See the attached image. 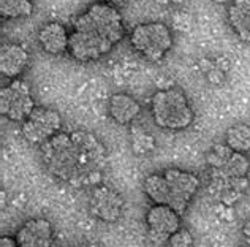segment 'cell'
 Wrapping results in <instances>:
<instances>
[{
	"mask_svg": "<svg viewBox=\"0 0 250 247\" xmlns=\"http://www.w3.org/2000/svg\"><path fill=\"white\" fill-rule=\"evenodd\" d=\"M209 166L208 192L220 205L233 206L249 190L250 160L223 143L214 144L206 154Z\"/></svg>",
	"mask_w": 250,
	"mask_h": 247,
	"instance_id": "3957f363",
	"label": "cell"
},
{
	"mask_svg": "<svg viewBox=\"0 0 250 247\" xmlns=\"http://www.w3.org/2000/svg\"><path fill=\"white\" fill-rule=\"evenodd\" d=\"M0 247H21L18 244L15 236H2L0 238Z\"/></svg>",
	"mask_w": 250,
	"mask_h": 247,
	"instance_id": "44dd1931",
	"label": "cell"
},
{
	"mask_svg": "<svg viewBox=\"0 0 250 247\" xmlns=\"http://www.w3.org/2000/svg\"><path fill=\"white\" fill-rule=\"evenodd\" d=\"M34 10L32 0H0V16L6 19H19L29 16Z\"/></svg>",
	"mask_w": 250,
	"mask_h": 247,
	"instance_id": "e0dca14e",
	"label": "cell"
},
{
	"mask_svg": "<svg viewBox=\"0 0 250 247\" xmlns=\"http://www.w3.org/2000/svg\"><path fill=\"white\" fill-rule=\"evenodd\" d=\"M124 35L125 25L121 11L100 0L73 21L68 53L78 62H94L106 56Z\"/></svg>",
	"mask_w": 250,
	"mask_h": 247,
	"instance_id": "7a4b0ae2",
	"label": "cell"
},
{
	"mask_svg": "<svg viewBox=\"0 0 250 247\" xmlns=\"http://www.w3.org/2000/svg\"><path fill=\"white\" fill-rule=\"evenodd\" d=\"M68 41H70V34L62 22L52 21L44 24L38 30V43H40L44 53L48 54L52 56L63 54L65 51H68Z\"/></svg>",
	"mask_w": 250,
	"mask_h": 247,
	"instance_id": "4fadbf2b",
	"label": "cell"
},
{
	"mask_svg": "<svg viewBox=\"0 0 250 247\" xmlns=\"http://www.w3.org/2000/svg\"><path fill=\"white\" fill-rule=\"evenodd\" d=\"M225 144L231 147L234 152H250V125L239 122L228 127L225 132Z\"/></svg>",
	"mask_w": 250,
	"mask_h": 247,
	"instance_id": "2e32d148",
	"label": "cell"
},
{
	"mask_svg": "<svg viewBox=\"0 0 250 247\" xmlns=\"http://www.w3.org/2000/svg\"><path fill=\"white\" fill-rule=\"evenodd\" d=\"M242 235H244L246 244L250 247V220H247V222L244 224V226H242Z\"/></svg>",
	"mask_w": 250,
	"mask_h": 247,
	"instance_id": "7402d4cb",
	"label": "cell"
},
{
	"mask_svg": "<svg viewBox=\"0 0 250 247\" xmlns=\"http://www.w3.org/2000/svg\"><path fill=\"white\" fill-rule=\"evenodd\" d=\"M212 2H215V3L222 5V3H227V2H229V0H212Z\"/></svg>",
	"mask_w": 250,
	"mask_h": 247,
	"instance_id": "d4e9b609",
	"label": "cell"
},
{
	"mask_svg": "<svg viewBox=\"0 0 250 247\" xmlns=\"http://www.w3.org/2000/svg\"><path fill=\"white\" fill-rule=\"evenodd\" d=\"M143 188L154 205L169 206L182 216L198 192L200 178L181 168H167L146 176Z\"/></svg>",
	"mask_w": 250,
	"mask_h": 247,
	"instance_id": "277c9868",
	"label": "cell"
},
{
	"mask_svg": "<svg viewBox=\"0 0 250 247\" xmlns=\"http://www.w3.org/2000/svg\"><path fill=\"white\" fill-rule=\"evenodd\" d=\"M130 44L144 59L159 62L173 48V34L163 22H143L130 32Z\"/></svg>",
	"mask_w": 250,
	"mask_h": 247,
	"instance_id": "8992f818",
	"label": "cell"
},
{
	"mask_svg": "<svg viewBox=\"0 0 250 247\" xmlns=\"http://www.w3.org/2000/svg\"><path fill=\"white\" fill-rule=\"evenodd\" d=\"M247 247H249V246H247Z\"/></svg>",
	"mask_w": 250,
	"mask_h": 247,
	"instance_id": "4316f807",
	"label": "cell"
},
{
	"mask_svg": "<svg viewBox=\"0 0 250 247\" xmlns=\"http://www.w3.org/2000/svg\"><path fill=\"white\" fill-rule=\"evenodd\" d=\"M227 19L239 40L250 43V0H231L227 10Z\"/></svg>",
	"mask_w": 250,
	"mask_h": 247,
	"instance_id": "9a60e30c",
	"label": "cell"
},
{
	"mask_svg": "<svg viewBox=\"0 0 250 247\" xmlns=\"http://www.w3.org/2000/svg\"><path fill=\"white\" fill-rule=\"evenodd\" d=\"M16 241L21 247H51L54 228L46 219H30L16 231Z\"/></svg>",
	"mask_w": 250,
	"mask_h": 247,
	"instance_id": "8fae6325",
	"label": "cell"
},
{
	"mask_svg": "<svg viewBox=\"0 0 250 247\" xmlns=\"http://www.w3.org/2000/svg\"><path fill=\"white\" fill-rule=\"evenodd\" d=\"M227 63V62H223ZM222 59L219 61H209V59H203L200 62V67L203 70V73L206 75L209 82L212 84H222L225 80V73L228 71V67H223Z\"/></svg>",
	"mask_w": 250,
	"mask_h": 247,
	"instance_id": "d6986e66",
	"label": "cell"
},
{
	"mask_svg": "<svg viewBox=\"0 0 250 247\" xmlns=\"http://www.w3.org/2000/svg\"><path fill=\"white\" fill-rule=\"evenodd\" d=\"M40 159L52 178L71 187H95L102 184L108 164V151L94 133L75 130L59 132L40 146Z\"/></svg>",
	"mask_w": 250,
	"mask_h": 247,
	"instance_id": "6da1fadb",
	"label": "cell"
},
{
	"mask_svg": "<svg viewBox=\"0 0 250 247\" xmlns=\"http://www.w3.org/2000/svg\"><path fill=\"white\" fill-rule=\"evenodd\" d=\"M29 65V53L18 43H5L0 48V71L5 78L18 80Z\"/></svg>",
	"mask_w": 250,
	"mask_h": 247,
	"instance_id": "7c38bea8",
	"label": "cell"
},
{
	"mask_svg": "<svg viewBox=\"0 0 250 247\" xmlns=\"http://www.w3.org/2000/svg\"><path fill=\"white\" fill-rule=\"evenodd\" d=\"M102 2H106V3H111V5H122L125 2H128V0H102Z\"/></svg>",
	"mask_w": 250,
	"mask_h": 247,
	"instance_id": "603a6c76",
	"label": "cell"
},
{
	"mask_svg": "<svg viewBox=\"0 0 250 247\" xmlns=\"http://www.w3.org/2000/svg\"><path fill=\"white\" fill-rule=\"evenodd\" d=\"M108 113L116 124L119 125H130L141 114V105L136 99L128 94H114L108 102Z\"/></svg>",
	"mask_w": 250,
	"mask_h": 247,
	"instance_id": "5bb4252c",
	"label": "cell"
},
{
	"mask_svg": "<svg viewBox=\"0 0 250 247\" xmlns=\"http://www.w3.org/2000/svg\"><path fill=\"white\" fill-rule=\"evenodd\" d=\"M181 2H184V0H173V3H181Z\"/></svg>",
	"mask_w": 250,
	"mask_h": 247,
	"instance_id": "484cf974",
	"label": "cell"
},
{
	"mask_svg": "<svg viewBox=\"0 0 250 247\" xmlns=\"http://www.w3.org/2000/svg\"><path fill=\"white\" fill-rule=\"evenodd\" d=\"M124 198L114 187L98 184L92 187L89 197V211L95 219L104 224H114L124 212Z\"/></svg>",
	"mask_w": 250,
	"mask_h": 247,
	"instance_id": "30bf717a",
	"label": "cell"
},
{
	"mask_svg": "<svg viewBox=\"0 0 250 247\" xmlns=\"http://www.w3.org/2000/svg\"><path fill=\"white\" fill-rule=\"evenodd\" d=\"M131 147H133V152L136 155H146L155 149V140L144 128L133 125L131 128Z\"/></svg>",
	"mask_w": 250,
	"mask_h": 247,
	"instance_id": "ac0fdd59",
	"label": "cell"
},
{
	"mask_svg": "<svg viewBox=\"0 0 250 247\" xmlns=\"http://www.w3.org/2000/svg\"><path fill=\"white\" fill-rule=\"evenodd\" d=\"M181 228V214L173 207L154 205L146 212V233L147 239L157 246L165 244L169 238Z\"/></svg>",
	"mask_w": 250,
	"mask_h": 247,
	"instance_id": "9c48e42d",
	"label": "cell"
},
{
	"mask_svg": "<svg viewBox=\"0 0 250 247\" xmlns=\"http://www.w3.org/2000/svg\"><path fill=\"white\" fill-rule=\"evenodd\" d=\"M168 244L171 247H193V236L187 228H182L181 226V228L169 238Z\"/></svg>",
	"mask_w": 250,
	"mask_h": 247,
	"instance_id": "ffe728a7",
	"label": "cell"
},
{
	"mask_svg": "<svg viewBox=\"0 0 250 247\" xmlns=\"http://www.w3.org/2000/svg\"><path fill=\"white\" fill-rule=\"evenodd\" d=\"M62 118L56 109L35 106L30 116L22 122V136L32 144H43L61 132Z\"/></svg>",
	"mask_w": 250,
	"mask_h": 247,
	"instance_id": "ba28073f",
	"label": "cell"
},
{
	"mask_svg": "<svg viewBox=\"0 0 250 247\" xmlns=\"http://www.w3.org/2000/svg\"><path fill=\"white\" fill-rule=\"evenodd\" d=\"M159 5H169V3H173V0H155Z\"/></svg>",
	"mask_w": 250,
	"mask_h": 247,
	"instance_id": "cb8c5ba5",
	"label": "cell"
},
{
	"mask_svg": "<svg viewBox=\"0 0 250 247\" xmlns=\"http://www.w3.org/2000/svg\"><path fill=\"white\" fill-rule=\"evenodd\" d=\"M150 114L157 127L165 130H184L195 119L188 97L179 87H168L155 92L150 100Z\"/></svg>",
	"mask_w": 250,
	"mask_h": 247,
	"instance_id": "5b68a950",
	"label": "cell"
},
{
	"mask_svg": "<svg viewBox=\"0 0 250 247\" xmlns=\"http://www.w3.org/2000/svg\"><path fill=\"white\" fill-rule=\"evenodd\" d=\"M35 109L29 84L21 78L13 80L0 90V113L13 122H24Z\"/></svg>",
	"mask_w": 250,
	"mask_h": 247,
	"instance_id": "52a82bcc",
	"label": "cell"
}]
</instances>
